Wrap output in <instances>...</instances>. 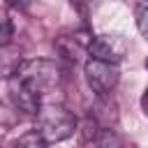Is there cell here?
Wrapping results in <instances>:
<instances>
[{
    "label": "cell",
    "mask_w": 148,
    "mask_h": 148,
    "mask_svg": "<svg viewBox=\"0 0 148 148\" xmlns=\"http://www.w3.org/2000/svg\"><path fill=\"white\" fill-rule=\"evenodd\" d=\"M139 102H141V111H143V113L148 116V88H146V90L141 92V99H139Z\"/></svg>",
    "instance_id": "9"
},
{
    "label": "cell",
    "mask_w": 148,
    "mask_h": 148,
    "mask_svg": "<svg viewBox=\"0 0 148 148\" xmlns=\"http://www.w3.org/2000/svg\"><path fill=\"white\" fill-rule=\"evenodd\" d=\"M134 16H136V28H139V32L148 39V2H146V5H139Z\"/></svg>",
    "instance_id": "7"
},
{
    "label": "cell",
    "mask_w": 148,
    "mask_h": 148,
    "mask_svg": "<svg viewBox=\"0 0 148 148\" xmlns=\"http://www.w3.org/2000/svg\"><path fill=\"white\" fill-rule=\"evenodd\" d=\"M146 69H148V58H146Z\"/></svg>",
    "instance_id": "11"
},
{
    "label": "cell",
    "mask_w": 148,
    "mask_h": 148,
    "mask_svg": "<svg viewBox=\"0 0 148 148\" xmlns=\"http://www.w3.org/2000/svg\"><path fill=\"white\" fill-rule=\"evenodd\" d=\"M62 88V69L46 58L23 60L7 79L12 104L23 113H37L42 104L56 102V92Z\"/></svg>",
    "instance_id": "1"
},
{
    "label": "cell",
    "mask_w": 148,
    "mask_h": 148,
    "mask_svg": "<svg viewBox=\"0 0 148 148\" xmlns=\"http://www.w3.org/2000/svg\"><path fill=\"white\" fill-rule=\"evenodd\" d=\"M35 116H37V130L46 143H60L76 132V118L58 102L42 104Z\"/></svg>",
    "instance_id": "2"
},
{
    "label": "cell",
    "mask_w": 148,
    "mask_h": 148,
    "mask_svg": "<svg viewBox=\"0 0 148 148\" xmlns=\"http://www.w3.org/2000/svg\"><path fill=\"white\" fill-rule=\"evenodd\" d=\"M28 2H30V0H7V5H9V7H16V9L28 7Z\"/></svg>",
    "instance_id": "10"
},
{
    "label": "cell",
    "mask_w": 148,
    "mask_h": 148,
    "mask_svg": "<svg viewBox=\"0 0 148 148\" xmlns=\"http://www.w3.org/2000/svg\"><path fill=\"white\" fill-rule=\"evenodd\" d=\"M88 53H90V58L118 65L127 53V42L120 35H92V39L88 44Z\"/></svg>",
    "instance_id": "4"
},
{
    "label": "cell",
    "mask_w": 148,
    "mask_h": 148,
    "mask_svg": "<svg viewBox=\"0 0 148 148\" xmlns=\"http://www.w3.org/2000/svg\"><path fill=\"white\" fill-rule=\"evenodd\" d=\"M97 148H127V143L116 130L106 127L97 134Z\"/></svg>",
    "instance_id": "5"
},
{
    "label": "cell",
    "mask_w": 148,
    "mask_h": 148,
    "mask_svg": "<svg viewBox=\"0 0 148 148\" xmlns=\"http://www.w3.org/2000/svg\"><path fill=\"white\" fill-rule=\"evenodd\" d=\"M83 74H86V81H88V86H90V90L95 95H109L120 81L118 65L104 62V60H97V58H88L86 60Z\"/></svg>",
    "instance_id": "3"
},
{
    "label": "cell",
    "mask_w": 148,
    "mask_h": 148,
    "mask_svg": "<svg viewBox=\"0 0 148 148\" xmlns=\"http://www.w3.org/2000/svg\"><path fill=\"white\" fill-rule=\"evenodd\" d=\"M14 148H46V141L39 134V130H30V132H25L16 139Z\"/></svg>",
    "instance_id": "6"
},
{
    "label": "cell",
    "mask_w": 148,
    "mask_h": 148,
    "mask_svg": "<svg viewBox=\"0 0 148 148\" xmlns=\"http://www.w3.org/2000/svg\"><path fill=\"white\" fill-rule=\"evenodd\" d=\"M0 23H2V32H0V44H2V46H7V44L12 42V18L7 16V12L2 14Z\"/></svg>",
    "instance_id": "8"
}]
</instances>
